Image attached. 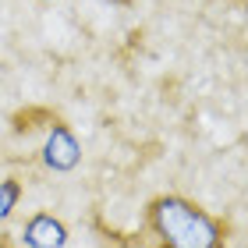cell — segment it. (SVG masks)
I'll return each mask as SVG.
<instances>
[{"label":"cell","instance_id":"obj_1","mask_svg":"<svg viewBox=\"0 0 248 248\" xmlns=\"http://www.w3.org/2000/svg\"><path fill=\"white\" fill-rule=\"evenodd\" d=\"M145 227L163 248H227V223L185 195H156L145 206Z\"/></svg>","mask_w":248,"mask_h":248},{"label":"cell","instance_id":"obj_3","mask_svg":"<svg viewBox=\"0 0 248 248\" xmlns=\"http://www.w3.org/2000/svg\"><path fill=\"white\" fill-rule=\"evenodd\" d=\"M21 245L25 248H64L67 245V227L53 213H36L21 227Z\"/></svg>","mask_w":248,"mask_h":248},{"label":"cell","instance_id":"obj_2","mask_svg":"<svg viewBox=\"0 0 248 248\" xmlns=\"http://www.w3.org/2000/svg\"><path fill=\"white\" fill-rule=\"evenodd\" d=\"M78 156H82V149H78V142H75V135L71 128L57 117L46 128V142H43V163L50 167V170H75L78 167Z\"/></svg>","mask_w":248,"mask_h":248},{"label":"cell","instance_id":"obj_5","mask_svg":"<svg viewBox=\"0 0 248 248\" xmlns=\"http://www.w3.org/2000/svg\"><path fill=\"white\" fill-rule=\"evenodd\" d=\"M110 4H117V7H131L135 0H110Z\"/></svg>","mask_w":248,"mask_h":248},{"label":"cell","instance_id":"obj_4","mask_svg":"<svg viewBox=\"0 0 248 248\" xmlns=\"http://www.w3.org/2000/svg\"><path fill=\"white\" fill-rule=\"evenodd\" d=\"M0 248H18V245H15V241H11V238H7V234H0Z\"/></svg>","mask_w":248,"mask_h":248}]
</instances>
